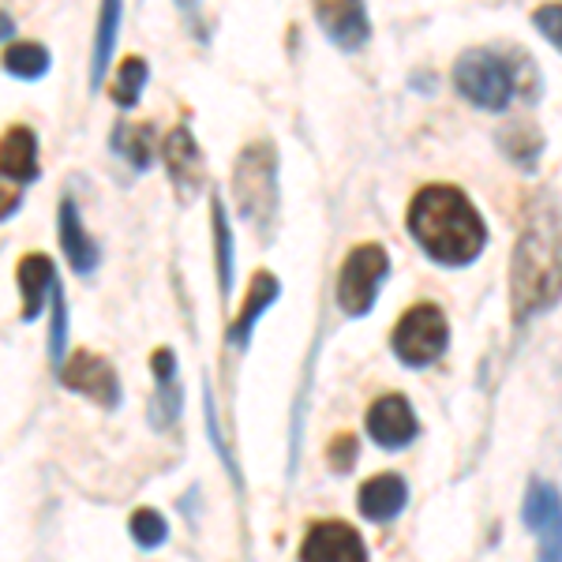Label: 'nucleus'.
<instances>
[{
    "label": "nucleus",
    "instance_id": "nucleus-12",
    "mask_svg": "<svg viewBox=\"0 0 562 562\" xmlns=\"http://www.w3.org/2000/svg\"><path fill=\"white\" fill-rule=\"evenodd\" d=\"M154 371V394H150V428L154 431H169L184 413V383H180V364L177 352L169 346L154 349L150 357Z\"/></svg>",
    "mask_w": 562,
    "mask_h": 562
},
{
    "label": "nucleus",
    "instance_id": "nucleus-20",
    "mask_svg": "<svg viewBox=\"0 0 562 562\" xmlns=\"http://www.w3.org/2000/svg\"><path fill=\"white\" fill-rule=\"evenodd\" d=\"M495 139H498V150H503L518 169H525V173H532V169H537V161H540V154H543V132L532 121L506 124V128L498 132Z\"/></svg>",
    "mask_w": 562,
    "mask_h": 562
},
{
    "label": "nucleus",
    "instance_id": "nucleus-8",
    "mask_svg": "<svg viewBox=\"0 0 562 562\" xmlns=\"http://www.w3.org/2000/svg\"><path fill=\"white\" fill-rule=\"evenodd\" d=\"M60 383L68 390H76V394L90 397V402L102 405L109 413L121 409V402H124V386H121V379H116V368L90 349H76L65 364H60Z\"/></svg>",
    "mask_w": 562,
    "mask_h": 562
},
{
    "label": "nucleus",
    "instance_id": "nucleus-19",
    "mask_svg": "<svg viewBox=\"0 0 562 562\" xmlns=\"http://www.w3.org/2000/svg\"><path fill=\"white\" fill-rule=\"evenodd\" d=\"M121 20H124V0H102V8H98L94 53H90V90H102L105 83V68H109V60H113Z\"/></svg>",
    "mask_w": 562,
    "mask_h": 562
},
{
    "label": "nucleus",
    "instance_id": "nucleus-1",
    "mask_svg": "<svg viewBox=\"0 0 562 562\" xmlns=\"http://www.w3.org/2000/svg\"><path fill=\"white\" fill-rule=\"evenodd\" d=\"M562 301V206L543 195L525 217L510 256V315L514 326L537 319Z\"/></svg>",
    "mask_w": 562,
    "mask_h": 562
},
{
    "label": "nucleus",
    "instance_id": "nucleus-7",
    "mask_svg": "<svg viewBox=\"0 0 562 562\" xmlns=\"http://www.w3.org/2000/svg\"><path fill=\"white\" fill-rule=\"evenodd\" d=\"M521 521L537 540V555L543 562L562 559V492L551 480H529L521 503Z\"/></svg>",
    "mask_w": 562,
    "mask_h": 562
},
{
    "label": "nucleus",
    "instance_id": "nucleus-14",
    "mask_svg": "<svg viewBox=\"0 0 562 562\" xmlns=\"http://www.w3.org/2000/svg\"><path fill=\"white\" fill-rule=\"evenodd\" d=\"M57 237L65 248V259L76 274H94L98 262H102V244L87 233L83 214H79L76 199H60V214H57Z\"/></svg>",
    "mask_w": 562,
    "mask_h": 562
},
{
    "label": "nucleus",
    "instance_id": "nucleus-18",
    "mask_svg": "<svg viewBox=\"0 0 562 562\" xmlns=\"http://www.w3.org/2000/svg\"><path fill=\"white\" fill-rule=\"evenodd\" d=\"M0 169H4V180H15V184H31L38 180V135L26 124H12L4 132V143H0Z\"/></svg>",
    "mask_w": 562,
    "mask_h": 562
},
{
    "label": "nucleus",
    "instance_id": "nucleus-27",
    "mask_svg": "<svg viewBox=\"0 0 562 562\" xmlns=\"http://www.w3.org/2000/svg\"><path fill=\"white\" fill-rule=\"evenodd\" d=\"M203 409H206V435H211V442H214L217 458L225 461V473L233 476V487H237V492H244V476H240V465H237V458L229 454V447H225V435H222V428H217V405H214V394H211V386L203 390Z\"/></svg>",
    "mask_w": 562,
    "mask_h": 562
},
{
    "label": "nucleus",
    "instance_id": "nucleus-2",
    "mask_svg": "<svg viewBox=\"0 0 562 562\" xmlns=\"http://www.w3.org/2000/svg\"><path fill=\"white\" fill-rule=\"evenodd\" d=\"M409 233L439 267H469L487 248V225L454 184H428L409 203Z\"/></svg>",
    "mask_w": 562,
    "mask_h": 562
},
{
    "label": "nucleus",
    "instance_id": "nucleus-23",
    "mask_svg": "<svg viewBox=\"0 0 562 562\" xmlns=\"http://www.w3.org/2000/svg\"><path fill=\"white\" fill-rule=\"evenodd\" d=\"M49 49L38 42H8L4 45V71L15 79H23V83H34V79H42L45 71H49Z\"/></svg>",
    "mask_w": 562,
    "mask_h": 562
},
{
    "label": "nucleus",
    "instance_id": "nucleus-26",
    "mask_svg": "<svg viewBox=\"0 0 562 562\" xmlns=\"http://www.w3.org/2000/svg\"><path fill=\"white\" fill-rule=\"evenodd\" d=\"M128 529H132V540L139 543L143 551H158L161 543L169 540V521L161 518L158 510H150V506H143V510L132 514Z\"/></svg>",
    "mask_w": 562,
    "mask_h": 562
},
{
    "label": "nucleus",
    "instance_id": "nucleus-15",
    "mask_svg": "<svg viewBox=\"0 0 562 562\" xmlns=\"http://www.w3.org/2000/svg\"><path fill=\"white\" fill-rule=\"evenodd\" d=\"M278 296H281V281L270 274V270H259V274L251 278V285H248V296H244L240 315L229 323V330H225V341H229V346L237 349V352L248 349L259 319L267 315V307L278 304Z\"/></svg>",
    "mask_w": 562,
    "mask_h": 562
},
{
    "label": "nucleus",
    "instance_id": "nucleus-25",
    "mask_svg": "<svg viewBox=\"0 0 562 562\" xmlns=\"http://www.w3.org/2000/svg\"><path fill=\"white\" fill-rule=\"evenodd\" d=\"M49 360L57 371L68 360V301L60 285L53 289V301H49Z\"/></svg>",
    "mask_w": 562,
    "mask_h": 562
},
{
    "label": "nucleus",
    "instance_id": "nucleus-21",
    "mask_svg": "<svg viewBox=\"0 0 562 562\" xmlns=\"http://www.w3.org/2000/svg\"><path fill=\"white\" fill-rule=\"evenodd\" d=\"M211 229H214V274H217V293L222 301L233 296V229L229 214H225V199L211 195Z\"/></svg>",
    "mask_w": 562,
    "mask_h": 562
},
{
    "label": "nucleus",
    "instance_id": "nucleus-4",
    "mask_svg": "<svg viewBox=\"0 0 562 562\" xmlns=\"http://www.w3.org/2000/svg\"><path fill=\"white\" fill-rule=\"evenodd\" d=\"M521 60H506L492 49H465L454 60V87L465 102H473L484 113H503L510 98L518 94Z\"/></svg>",
    "mask_w": 562,
    "mask_h": 562
},
{
    "label": "nucleus",
    "instance_id": "nucleus-16",
    "mask_svg": "<svg viewBox=\"0 0 562 562\" xmlns=\"http://www.w3.org/2000/svg\"><path fill=\"white\" fill-rule=\"evenodd\" d=\"M15 285H20L23 296V323H34L45 312V301H53V289H57V270H53V259L42 256V251H31V256L20 259L15 267Z\"/></svg>",
    "mask_w": 562,
    "mask_h": 562
},
{
    "label": "nucleus",
    "instance_id": "nucleus-9",
    "mask_svg": "<svg viewBox=\"0 0 562 562\" xmlns=\"http://www.w3.org/2000/svg\"><path fill=\"white\" fill-rule=\"evenodd\" d=\"M161 158H166L169 184L177 188L180 203H192L206 184V161L188 124H177V128L161 139Z\"/></svg>",
    "mask_w": 562,
    "mask_h": 562
},
{
    "label": "nucleus",
    "instance_id": "nucleus-24",
    "mask_svg": "<svg viewBox=\"0 0 562 562\" xmlns=\"http://www.w3.org/2000/svg\"><path fill=\"white\" fill-rule=\"evenodd\" d=\"M147 79H150L147 60L128 57L121 68H116V79H113V87H109V98H113L121 109H135L143 98V90H147Z\"/></svg>",
    "mask_w": 562,
    "mask_h": 562
},
{
    "label": "nucleus",
    "instance_id": "nucleus-6",
    "mask_svg": "<svg viewBox=\"0 0 562 562\" xmlns=\"http://www.w3.org/2000/svg\"><path fill=\"white\" fill-rule=\"evenodd\" d=\"M386 274H390V251L383 244H357L338 270V293H334V301H338V307L349 319H364L379 301V289H383Z\"/></svg>",
    "mask_w": 562,
    "mask_h": 562
},
{
    "label": "nucleus",
    "instance_id": "nucleus-13",
    "mask_svg": "<svg viewBox=\"0 0 562 562\" xmlns=\"http://www.w3.org/2000/svg\"><path fill=\"white\" fill-rule=\"evenodd\" d=\"M301 559H307V562H315V559L319 562H338V559L364 562L368 543L360 540V532L346 521H315L301 543Z\"/></svg>",
    "mask_w": 562,
    "mask_h": 562
},
{
    "label": "nucleus",
    "instance_id": "nucleus-30",
    "mask_svg": "<svg viewBox=\"0 0 562 562\" xmlns=\"http://www.w3.org/2000/svg\"><path fill=\"white\" fill-rule=\"evenodd\" d=\"M173 4L180 8L184 23L192 26V31H199V23H203V0H173Z\"/></svg>",
    "mask_w": 562,
    "mask_h": 562
},
{
    "label": "nucleus",
    "instance_id": "nucleus-22",
    "mask_svg": "<svg viewBox=\"0 0 562 562\" xmlns=\"http://www.w3.org/2000/svg\"><path fill=\"white\" fill-rule=\"evenodd\" d=\"M113 150L128 161L135 173H147L154 161V128L150 124H116Z\"/></svg>",
    "mask_w": 562,
    "mask_h": 562
},
{
    "label": "nucleus",
    "instance_id": "nucleus-5",
    "mask_svg": "<svg viewBox=\"0 0 562 562\" xmlns=\"http://www.w3.org/2000/svg\"><path fill=\"white\" fill-rule=\"evenodd\" d=\"M390 349L405 368H431L450 349V323L442 307L413 304L390 334Z\"/></svg>",
    "mask_w": 562,
    "mask_h": 562
},
{
    "label": "nucleus",
    "instance_id": "nucleus-3",
    "mask_svg": "<svg viewBox=\"0 0 562 562\" xmlns=\"http://www.w3.org/2000/svg\"><path fill=\"white\" fill-rule=\"evenodd\" d=\"M278 147L274 139H256L240 150L233 166V203L244 222L259 233L262 244L274 240L281 217V180H278Z\"/></svg>",
    "mask_w": 562,
    "mask_h": 562
},
{
    "label": "nucleus",
    "instance_id": "nucleus-28",
    "mask_svg": "<svg viewBox=\"0 0 562 562\" xmlns=\"http://www.w3.org/2000/svg\"><path fill=\"white\" fill-rule=\"evenodd\" d=\"M357 454H360V447H357V435H334L330 439V450H326V465L334 469V473H349L352 465H357Z\"/></svg>",
    "mask_w": 562,
    "mask_h": 562
},
{
    "label": "nucleus",
    "instance_id": "nucleus-10",
    "mask_svg": "<svg viewBox=\"0 0 562 562\" xmlns=\"http://www.w3.org/2000/svg\"><path fill=\"white\" fill-rule=\"evenodd\" d=\"M364 428L371 439H375V447L405 450V447H413V439L420 435V420H416V413L405 394H383L379 402H371V409L364 416Z\"/></svg>",
    "mask_w": 562,
    "mask_h": 562
},
{
    "label": "nucleus",
    "instance_id": "nucleus-17",
    "mask_svg": "<svg viewBox=\"0 0 562 562\" xmlns=\"http://www.w3.org/2000/svg\"><path fill=\"white\" fill-rule=\"evenodd\" d=\"M357 506H360V514H364L368 521L386 525V521H394L405 506H409V484H405L402 476H394V473L371 476V480H364V487H360Z\"/></svg>",
    "mask_w": 562,
    "mask_h": 562
},
{
    "label": "nucleus",
    "instance_id": "nucleus-11",
    "mask_svg": "<svg viewBox=\"0 0 562 562\" xmlns=\"http://www.w3.org/2000/svg\"><path fill=\"white\" fill-rule=\"evenodd\" d=\"M312 8L323 34L341 53H360L371 42V20L364 0H312Z\"/></svg>",
    "mask_w": 562,
    "mask_h": 562
},
{
    "label": "nucleus",
    "instance_id": "nucleus-29",
    "mask_svg": "<svg viewBox=\"0 0 562 562\" xmlns=\"http://www.w3.org/2000/svg\"><path fill=\"white\" fill-rule=\"evenodd\" d=\"M532 23H537V31L562 53V4H540L537 12H532Z\"/></svg>",
    "mask_w": 562,
    "mask_h": 562
}]
</instances>
